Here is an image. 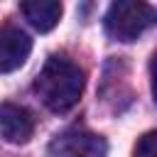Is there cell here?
Here are the masks:
<instances>
[{"label": "cell", "mask_w": 157, "mask_h": 157, "mask_svg": "<svg viewBox=\"0 0 157 157\" xmlns=\"http://www.w3.org/2000/svg\"><path fill=\"white\" fill-rule=\"evenodd\" d=\"M34 93L49 110L66 113L83 93V71L64 56H49L34 78Z\"/></svg>", "instance_id": "cell-1"}, {"label": "cell", "mask_w": 157, "mask_h": 157, "mask_svg": "<svg viewBox=\"0 0 157 157\" xmlns=\"http://www.w3.org/2000/svg\"><path fill=\"white\" fill-rule=\"evenodd\" d=\"M155 22H157V10L150 7L147 2H137V0L113 2L105 12V29L118 42L137 39Z\"/></svg>", "instance_id": "cell-2"}, {"label": "cell", "mask_w": 157, "mask_h": 157, "mask_svg": "<svg viewBox=\"0 0 157 157\" xmlns=\"http://www.w3.org/2000/svg\"><path fill=\"white\" fill-rule=\"evenodd\" d=\"M105 155H108L105 137L88 130H66L56 135L47 147V157H105Z\"/></svg>", "instance_id": "cell-3"}, {"label": "cell", "mask_w": 157, "mask_h": 157, "mask_svg": "<svg viewBox=\"0 0 157 157\" xmlns=\"http://www.w3.org/2000/svg\"><path fill=\"white\" fill-rule=\"evenodd\" d=\"M0 135L12 145L27 142L34 135L32 113L17 103H0Z\"/></svg>", "instance_id": "cell-4"}, {"label": "cell", "mask_w": 157, "mask_h": 157, "mask_svg": "<svg viewBox=\"0 0 157 157\" xmlns=\"http://www.w3.org/2000/svg\"><path fill=\"white\" fill-rule=\"evenodd\" d=\"M32 52V39L17 27H0V74L20 69Z\"/></svg>", "instance_id": "cell-5"}, {"label": "cell", "mask_w": 157, "mask_h": 157, "mask_svg": "<svg viewBox=\"0 0 157 157\" xmlns=\"http://www.w3.org/2000/svg\"><path fill=\"white\" fill-rule=\"evenodd\" d=\"M20 10L25 20L39 32H49L52 27H56L61 17V2L56 0H27L20 5Z\"/></svg>", "instance_id": "cell-6"}, {"label": "cell", "mask_w": 157, "mask_h": 157, "mask_svg": "<svg viewBox=\"0 0 157 157\" xmlns=\"http://www.w3.org/2000/svg\"><path fill=\"white\" fill-rule=\"evenodd\" d=\"M132 157H157V130L145 132L137 140V145L132 150Z\"/></svg>", "instance_id": "cell-7"}, {"label": "cell", "mask_w": 157, "mask_h": 157, "mask_svg": "<svg viewBox=\"0 0 157 157\" xmlns=\"http://www.w3.org/2000/svg\"><path fill=\"white\" fill-rule=\"evenodd\" d=\"M150 78H152V98H155V103H157V52H155L152 59H150Z\"/></svg>", "instance_id": "cell-8"}]
</instances>
